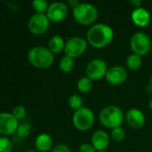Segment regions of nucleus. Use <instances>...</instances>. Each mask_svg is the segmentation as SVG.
Wrapping results in <instances>:
<instances>
[{
    "instance_id": "obj_6",
    "label": "nucleus",
    "mask_w": 152,
    "mask_h": 152,
    "mask_svg": "<svg viewBox=\"0 0 152 152\" xmlns=\"http://www.w3.org/2000/svg\"><path fill=\"white\" fill-rule=\"evenodd\" d=\"M130 46L133 53L142 56L151 50V40L146 33L136 32L131 37Z\"/></svg>"
},
{
    "instance_id": "obj_27",
    "label": "nucleus",
    "mask_w": 152,
    "mask_h": 152,
    "mask_svg": "<svg viewBox=\"0 0 152 152\" xmlns=\"http://www.w3.org/2000/svg\"><path fill=\"white\" fill-rule=\"evenodd\" d=\"M79 152H97L91 143H82L79 147Z\"/></svg>"
},
{
    "instance_id": "obj_15",
    "label": "nucleus",
    "mask_w": 152,
    "mask_h": 152,
    "mask_svg": "<svg viewBox=\"0 0 152 152\" xmlns=\"http://www.w3.org/2000/svg\"><path fill=\"white\" fill-rule=\"evenodd\" d=\"M91 144L97 151H104L109 145V135L104 130L96 131L91 136Z\"/></svg>"
},
{
    "instance_id": "obj_26",
    "label": "nucleus",
    "mask_w": 152,
    "mask_h": 152,
    "mask_svg": "<svg viewBox=\"0 0 152 152\" xmlns=\"http://www.w3.org/2000/svg\"><path fill=\"white\" fill-rule=\"evenodd\" d=\"M26 115V110L23 106L22 105H18L16 106L13 110V116L18 120V119H22L25 117Z\"/></svg>"
},
{
    "instance_id": "obj_30",
    "label": "nucleus",
    "mask_w": 152,
    "mask_h": 152,
    "mask_svg": "<svg viewBox=\"0 0 152 152\" xmlns=\"http://www.w3.org/2000/svg\"><path fill=\"white\" fill-rule=\"evenodd\" d=\"M68 4H69V5H70L71 7H73V9L74 7H76V6L80 4V2H79L78 0H69V1H68Z\"/></svg>"
},
{
    "instance_id": "obj_13",
    "label": "nucleus",
    "mask_w": 152,
    "mask_h": 152,
    "mask_svg": "<svg viewBox=\"0 0 152 152\" xmlns=\"http://www.w3.org/2000/svg\"><path fill=\"white\" fill-rule=\"evenodd\" d=\"M127 124L133 129H142L145 125V116L138 109H131L125 115Z\"/></svg>"
},
{
    "instance_id": "obj_1",
    "label": "nucleus",
    "mask_w": 152,
    "mask_h": 152,
    "mask_svg": "<svg viewBox=\"0 0 152 152\" xmlns=\"http://www.w3.org/2000/svg\"><path fill=\"white\" fill-rule=\"evenodd\" d=\"M112 28L104 23H98L90 27L87 32L88 43L95 48H104L113 40Z\"/></svg>"
},
{
    "instance_id": "obj_12",
    "label": "nucleus",
    "mask_w": 152,
    "mask_h": 152,
    "mask_svg": "<svg viewBox=\"0 0 152 152\" xmlns=\"http://www.w3.org/2000/svg\"><path fill=\"white\" fill-rule=\"evenodd\" d=\"M18 121L13 114L3 112L0 113V134L9 135L14 133L18 127Z\"/></svg>"
},
{
    "instance_id": "obj_28",
    "label": "nucleus",
    "mask_w": 152,
    "mask_h": 152,
    "mask_svg": "<svg viewBox=\"0 0 152 152\" xmlns=\"http://www.w3.org/2000/svg\"><path fill=\"white\" fill-rule=\"evenodd\" d=\"M52 152H72L71 151V149L65 145V144H63V143H59L57 145H56L53 149Z\"/></svg>"
},
{
    "instance_id": "obj_10",
    "label": "nucleus",
    "mask_w": 152,
    "mask_h": 152,
    "mask_svg": "<svg viewBox=\"0 0 152 152\" xmlns=\"http://www.w3.org/2000/svg\"><path fill=\"white\" fill-rule=\"evenodd\" d=\"M69 9L68 6L62 2H55L49 4L47 16L50 21L53 22H61L68 15Z\"/></svg>"
},
{
    "instance_id": "obj_34",
    "label": "nucleus",
    "mask_w": 152,
    "mask_h": 152,
    "mask_svg": "<svg viewBox=\"0 0 152 152\" xmlns=\"http://www.w3.org/2000/svg\"><path fill=\"white\" fill-rule=\"evenodd\" d=\"M28 152H37V151H28Z\"/></svg>"
},
{
    "instance_id": "obj_20",
    "label": "nucleus",
    "mask_w": 152,
    "mask_h": 152,
    "mask_svg": "<svg viewBox=\"0 0 152 152\" xmlns=\"http://www.w3.org/2000/svg\"><path fill=\"white\" fill-rule=\"evenodd\" d=\"M59 68L65 73H69L74 68V60L69 56H63L59 61Z\"/></svg>"
},
{
    "instance_id": "obj_16",
    "label": "nucleus",
    "mask_w": 152,
    "mask_h": 152,
    "mask_svg": "<svg viewBox=\"0 0 152 152\" xmlns=\"http://www.w3.org/2000/svg\"><path fill=\"white\" fill-rule=\"evenodd\" d=\"M53 145V139L47 134H39L35 141V146L39 151H48Z\"/></svg>"
},
{
    "instance_id": "obj_11",
    "label": "nucleus",
    "mask_w": 152,
    "mask_h": 152,
    "mask_svg": "<svg viewBox=\"0 0 152 152\" xmlns=\"http://www.w3.org/2000/svg\"><path fill=\"white\" fill-rule=\"evenodd\" d=\"M127 71L121 66H114L108 69L106 74V80L108 84L113 86H119L125 82L127 78Z\"/></svg>"
},
{
    "instance_id": "obj_33",
    "label": "nucleus",
    "mask_w": 152,
    "mask_h": 152,
    "mask_svg": "<svg viewBox=\"0 0 152 152\" xmlns=\"http://www.w3.org/2000/svg\"><path fill=\"white\" fill-rule=\"evenodd\" d=\"M97 152H108V151H97Z\"/></svg>"
},
{
    "instance_id": "obj_3",
    "label": "nucleus",
    "mask_w": 152,
    "mask_h": 152,
    "mask_svg": "<svg viewBox=\"0 0 152 152\" xmlns=\"http://www.w3.org/2000/svg\"><path fill=\"white\" fill-rule=\"evenodd\" d=\"M29 61L36 68L47 69L54 62V54L51 51L43 46H35L28 53Z\"/></svg>"
},
{
    "instance_id": "obj_17",
    "label": "nucleus",
    "mask_w": 152,
    "mask_h": 152,
    "mask_svg": "<svg viewBox=\"0 0 152 152\" xmlns=\"http://www.w3.org/2000/svg\"><path fill=\"white\" fill-rule=\"evenodd\" d=\"M65 45V42L64 38L59 35H55L52 37L48 41V49L51 51V53L54 54L60 53L62 51H64Z\"/></svg>"
},
{
    "instance_id": "obj_23",
    "label": "nucleus",
    "mask_w": 152,
    "mask_h": 152,
    "mask_svg": "<svg viewBox=\"0 0 152 152\" xmlns=\"http://www.w3.org/2000/svg\"><path fill=\"white\" fill-rule=\"evenodd\" d=\"M31 132V126L29 123H22L18 126L16 134L21 138H25L30 135Z\"/></svg>"
},
{
    "instance_id": "obj_24",
    "label": "nucleus",
    "mask_w": 152,
    "mask_h": 152,
    "mask_svg": "<svg viewBox=\"0 0 152 152\" xmlns=\"http://www.w3.org/2000/svg\"><path fill=\"white\" fill-rule=\"evenodd\" d=\"M111 137L115 142H120L125 137V131L121 126L113 128V129H111Z\"/></svg>"
},
{
    "instance_id": "obj_5",
    "label": "nucleus",
    "mask_w": 152,
    "mask_h": 152,
    "mask_svg": "<svg viewBox=\"0 0 152 152\" xmlns=\"http://www.w3.org/2000/svg\"><path fill=\"white\" fill-rule=\"evenodd\" d=\"M95 122V116L92 110L87 107H82L76 110L73 116V123L74 127L79 131L90 130Z\"/></svg>"
},
{
    "instance_id": "obj_2",
    "label": "nucleus",
    "mask_w": 152,
    "mask_h": 152,
    "mask_svg": "<svg viewBox=\"0 0 152 152\" xmlns=\"http://www.w3.org/2000/svg\"><path fill=\"white\" fill-rule=\"evenodd\" d=\"M125 120L123 110L115 105L105 107L99 113V122L108 128L120 127Z\"/></svg>"
},
{
    "instance_id": "obj_19",
    "label": "nucleus",
    "mask_w": 152,
    "mask_h": 152,
    "mask_svg": "<svg viewBox=\"0 0 152 152\" xmlns=\"http://www.w3.org/2000/svg\"><path fill=\"white\" fill-rule=\"evenodd\" d=\"M93 87V81L87 76L81 77L77 82V89L81 93H89Z\"/></svg>"
},
{
    "instance_id": "obj_22",
    "label": "nucleus",
    "mask_w": 152,
    "mask_h": 152,
    "mask_svg": "<svg viewBox=\"0 0 152 152\" xmlns=\"http://www.w3.org/2000/svg\"><path fill=\"white\" fill-rule=\"evenodd\" d=\"M48 3L46 0H35L32 2V7L37 13H45L48 9Z\"/></svg>"
},
{
    "instance_id": "obj_14",
    "label": "nucleus",
    "mask_w": 152,
    "mask_h": 152,
    "mask_svg": "<svg viewBox=\"0 0 152 152\" xmlns=\"http://www.w3.org/2000/svg\"><path fill=\"white\" fill-rule=\"evenodd\" d=\"M131 19L133 22L140 28H145L149 26L151 21V13L142 7L134 9L132 12Z\"/></svg>"
},
{
    "instance_id": "obj_32",
    "label": "nucleus",
    "mask_w": 152,
    "mask_h": 152,
    "mask_svg": "<svg viewBox=\"0 0 152 152\" xmlns=\"http://www.w3.org/2000/svg\"><path fill=\"white\" fill-rule=\"evenodd\" d=\"M151 86H152V74H151Z\"/></svg>"
},
{
    "instance_id": "obj_4",
    "label": "nucleus",
    "mask_w": 152,
    "mask_h": 152,
    "mask_svg": "<svg viewBox=\"0 0 152 152\" xmlns=\"http://www.w3.org/2000/svg\"><path fill=\"white\" fill-rule=\"evenodd\" d=\"M73 15L77 23L83 26H88L96 21L99 12L96 6L91 4L80 3L73 9Z\"/></svg>"
},
{
    "instance_id": "obj_31",
    "label": "nucleus",
    "mask_w": 152,
    "mask_h": 152,
    "mask_svg": "<svg viewBox=\"0 0 152 152\" xmlns=\"http://www.w3.org/2000/svg\"><path fill=\"white\" fill-rule=\"evenodd\" d=\"M149 107H150V109L152 110V99L150 101V102H149Z\"/></svg>"
},
{
    "instance_id": "obj_9",
    "label": "nucleus",
    "mask_w": 152,
    "mask_h": 152,
    "mask_svg": "<svg viewBox=\"0 0 152 152\" xmlns=\"http://www.w3.org/2000/svg\"><path fill=\"white\" fill-rule=\"evenodd\" d=\"M50 20L45 13H35L33 14L29 20V28L31 33L35 35L44 34L48 27Z\"/></svg>"
},
{
    "instance_id": "obj_7",
    "label": "nucleus",
    "mask_w": 152,
    "mask_h": 152,
    "mask_svg": "<svg viewBox=\"0 0 152 152\" xmlns=\"http://www.w3.org/2000/svg\"><path fill=\"white\" fill-rule=\"evenodd\" d=\"M87 49V41L80 37H73L65 42L64 52L73 59L82 55Z\"/></svg>"
},
{
    "instance_id": "obj_8",
    "label": "nucleus",
    "mask_w": 152,
    "mask_h": 152,
    "mask_svg": "<svg viewBox=\"0 0 152 152\" xmlns=\"http://www.w3.org/2000/svg\"><path fill=\"white\" fill-rule=\"evenodd\" d=\"M107 71V63L101 59H94L90 61L86 67V75L92 81H97L106 77Z\"/></svg>"
},
{
    "instance_id": "obj_18",
    "label": "nucleus",
    "mask_w": 152,
    "mask_h": 152,
    "mask_svg": "<svg viewBox=\"0 0 152 152\" xmlns=\"http://www.w3.org/2000/svg\"><path fill=\"white\" fill-rule=\"evenodd\" d=\"M142 64V58L141 55L136 53L130 54L126 59V66L131 70L138 69Z\"/></svg>"
},
{
    "instance_id": "obj_21",
    "label": "nucleus",
    "mask_w": 152,
    "mask_h": 152,
    "mask_svg": "<svg viewBox=\"0 0 152 152\" xmlns=\"http://www.w3.org/2000/svg\"><path fill=\"white\" fill-rule=\"evenodd\" d=\"M68 105L72 110H74L75 111L82 108L83 105V100L82 96L78 94H73L68 99Z\"/></svg>"
},
{
    "instance_id": "obj_25",
    "label": "nucleus",
    "mask_w": 152,
    "mask_h": 152,
    "mask_svg": "<svg viewBox=\"0 0 152 152\" xmlns=\"http://www.w3.org/2000/svg\"><path fill=\"white\" fill-rule=\"evenodd\" d=\"M12 149L11 141L6 137H0V152H11Z\"/></svg>"
},
{
    "instance_id": "obj_29",
    "label": "nucleus",
    "mask_w": 152,
    "mask_h": 152,
    "mask_svg": "<svg viewBox=\"0 0 152 152\" xmlns=\"http://www.w3.org/2000/svg\"><path fill=\"white\" fill-rule=\"evenodd\" d=\"M130 4H131L135 9H137V8H141V6H142V2L141 0H131V1H130Z\"/></svg>"
}]
</instances>
